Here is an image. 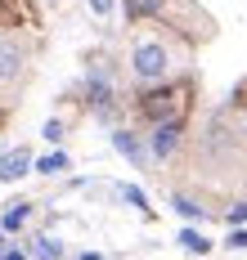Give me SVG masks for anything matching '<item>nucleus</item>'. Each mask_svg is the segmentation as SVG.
<instances>
[{
  "label": "nucleus",
  "mask_w": 247,
  "mask_h": 260,
  "mask_svg": "<svg viewBox=\"0 0 247 260\" xmlns=\"http://www.w3.org/2000/svg\"><path fill=\"white\" fill-rule=\"evenodd\" d=\"M131 68H135L139 81H162L166 68H171V54H166L162 41H139L135 54H131Z\"/></svg>",
  "instance_id": "obj_1"
},
{
  "label": "nucleus",
  "mask_w": 247,
  "mask_h": 260,
  "mask_svg": "<svg viewBox=\"0 0 247 260\" xmlns=\"http://www.w3.org/2000/svg\"><path fill=\"white\" fill-rule=\"evenodd\" d=\"M23 63H27V50L14 36H0V90L23 77Z\"/></svg>",
  "instance_id": "obj_2"
},
{
  "label": "nucleus",
  "mask_w": 247,
  "mask_h": 260,
  "mask_svg": "<svg viewBox=\"0 0 247 260\" xmlns=\"http://www.w3.org/2000/svg\"><path fill=\"white\" fill-rule=\"evenodd\" d=\"M180 99H184V90H148V94L139 99V108H144L148 121H162V117H180V112H175Z\"/></svg>",
  "instance_id": "obj_3"
},
{
  "label": "nucleus",
  "mask_w": 247,
  "mask_h": 260,
  "mask_svg": "<svg viewBox=\"0 0 247 260\" xmlns=\"http://www.w3.org/2000/svg\"><path fill=\"white\" fill-rule=\"evenodd\" d=\"M180 117H162V121H153V135H148V153L153 157H171L175 153V144H180Z\"/></svg>",
  "instance_id": "obj_4"
},
{
  "label": "nucleus",
  "mask_w": 247,
  "mask_h": 260,
  "mask_svg": "<svg viewBox=\"0 0 247 260\" xmlns=\"http://www.w3.org/2000/svg\"><path fill=\"white\" fill-rule=\"evenodd\" d=\"M27 171H32V153H27V148H9V153L0 157V184L23 180Z\"/></svg>",
  "instance_id": "obj_5"
},
{
  "label": "nucleus",
  "mask_w": 247,
  "mask_h": 260,
  "mask_svg": "<svg viewBox=\"0 0 247 260\" xmlns=\"http://www.w3.org/2000/svg\"><path fill=\"white\" fill-rule=\"evenodd\" d=\"M85 94H90V104H95V112H99V117H108V104H112V81L104 77V72H95V77H90Z\"/></svg>",
  "instance_id": "obj_6"
},
{
  "label": "nucleus",
  "mask_w": 247,
  "mask_h": 260,
  "mask_svg": "<svg viewBox=\"0 0 247 260\" xmlns=\"http://www.w3.org/2000/svg\"><path fill=\"white\" fill-rule=\"evenodd\" d=\"M112 148H117L121 157H131L135 166H144V157H148V153H144V144H139L131 130H112Z\"/></svg>",
  "instance_id": "obj_7"
},
{
  "label": "nucleus",
  "mask_w": 247,
  "mask_h": 260,
  "mask_svg": "<svg viewBox=\"0 0 247 260\" xmlns=\"http://www.w3.org/2000/svg\"><path fill=\"white\" fill-rule=\"evenodd\" d=\"M180 247H184L189 256H207V251H211V238H202L198 229H180Z\"/></svg>",
  "instance_id": "obj_8"
},
{
  "label": "nucleus",
  "mask_w": 247,
  "mask_h": 260,
  "mask_svg": "<svg viewBox=\"0 0 247 260\" xmlns=\"http://www.w3.org/2000/svg\"><path fill=\"white\" fill-rule=\"evenodd\" d=\"M27 215H32V202H14V207L5 211L0 229H9V234H14V229H23V224H27Z\"/></svg>",
  "instance_id": "obj_9"
},
{
  "label": "nucleus",
  "mask_w": 247,
  "mask_h": 260,
  "mask_svg": "<svg viewBox=\"0 0 247 260\" xmlns=\"http://www.w3.org/2000/svg\"><path fill=\"white\" fill-rule=\"evenodd\" d=\"M166 0H126V14L131 18H153V14H162Z\"/></svg>",
  "instance_id": "obj_10"
},
{
  "label": "nucleus",
  "mask_w": 247,
  "mask_h": 260,
  "mask_svg": "<svg viewBox=\"0 0 247 260\" xmlns=\"http://www.w3.org/2000/svg\"><path fill=\"white\" fill-rule=\"evenodd\" d=\"M27 256H45V260H50V256H63V247H58V238L45 234V238H36V242L27 247Z\"/></svg>",
  "instance_id": "obj_11"
},
{
  "label": "nucleus",
  "mask_w": 247,
  "mask_h": 260,
  "mask_svg": "<svg viewBox=\"0 0 247 260\" xmlns=\"http://www.w3.org/2000/svg\"><path fill=\"white\" fill-rule=\"evenodd\" d=\"M36 171H41V175H58V171H68V153H50V157H41V161H36Z\"/></svg>",
  "instance_id": "obj_12"
},
{
  "label": "nucleus",
  "mask_w": 247,
  "mask_h": 260,
  "mask_svg": "<svg viewBox=\"0 0 247 260\" xmlns=\"http://www.w3.org/2000/svg\"><path fill=\"white\" fill-rule=\"evenodd\" d=\"M117 193H121V198H126V202H131V207H139V211H148V198H144V193H139L135 184H121V188H117Z\"/></svg>",
  "instance_id": "obj_13"
},
{
  "label": "nucleus",
  "mask_w": 247,
  "mask_h": 260,
  "mask_svg": "<svg viewBox=\"0 0 247 260\" xmlns=\"http://www.w3.org/2000/svg\"><path fill=\"white\" fill-rule=\"evenodd\" d=\"M175 211H180L184 220H198V215H202V207H198L193 198H175Z\"/></svg>",
  "instance_id": "obj_14"
},
{
  "label": "nucleus",
  "mask_w": 247,
  "mask_h": 260,
  "mask_svg": "<svg viewBox=\"0 0 247 260\" xmlns=\"http://www.w3.org/2000/svg\"><path fill=\"white\" fill-rule=\"evenodd\" d=\"M225 247H229V251H247V229H243V224H234V234H229Z\"/></svg>",
  "instance_id": "obj_15"
},
{
  "label": "nucleus",
  "mask_w": 247,
  "mask_h": 260,
  "mask_svg": "<svg viewBox=\"0 0 247 260\" xmlns=\"http://www.w3.org/2000/svg\"><path fill=\"white\" fill-rule=\"evenodd\" d=\"M41 135H45L50 144H58V139H63V121H45V130H41Z\"/></svg>",
  "instance_id": "obj_16"
},
{
  "label": "nucleus",
  "mask_w": 247,
  "mask_h": 260,
  "mask_svg": "<svg viewBox=\"0 0 247 260\" xmlns=\"http://www.w3.org/2000/svg\"><path fill=\"white\" fill-rule=\"evenodd\" d=\"M229 224H247V202H234L229 207Z\"/></svg>",
  "instance_id": "obj_17"
},
{
  "label": "nucleus",
  "mask_w": 247,
  "mask_h": 260,
  "mask_svg": "<svg viewBox=\"0 0 247 260\" xmlns=\"http://www.w3.org/2000/svg\"><path fill=\"white\" fill-rule=\"evenodd\" d=\"M90 9H95L99 18H108V14H112V0H90Z\"/></svg>",
  "instance_id": "obj_18"
},
{
  "label": "nucleus",
  "mask_w": 247,
  "mask_h": 260,
  "mask_svg": "<svg viewBox=\"0 0 247 260\" xmlns=\"http://www.w3.org/2000/svg\"><path fill=\"white\" fill-rule=\"evenodd\" d=\"M0 251H5V247H0Z\"/></svg>",
  "instance_id": "obj_19"
}]
</instances>
